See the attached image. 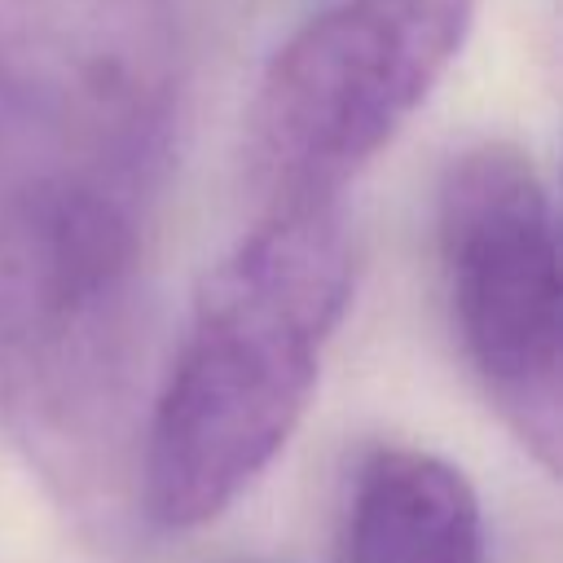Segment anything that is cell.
Instances as JSON below:
<instances>
[{
    "label": "cell",
    "instance_id": "1",
    "mask_svg": "<svg viewBox=\"0 0 563 563\" xmlns=\"http://www.w3.org/2000/svg\"><path fill=\"white\" fill-rule=\"evenodd\" d=\"M136 277L123 180L53 167L0 194V427L48 493L97 528L136 501Z\"/></svg>",
    "mask_w": 563,
    "mask_h": 563
},
{
    "label": "cell",
    "instance_id": "2",
    "mask_svg": "<svg viewBox=\"0 0 563 563\" xmlns=\"http://www.w3.org/2000/svg\"><path fill=\"white\" fill-rule=\"evenodd\" d=\"M347 299L352 242L339 202L264 211L202 277L141 427L136 510L150 523L202 528L273 466Z\"/></svg>",
    "mask_w": 563,
    "mask_h": 563
},
{
    "label": "cell",
    "instance_id": "3",
    "mask_svg": "<svg viewBox=\"0 0 563 563\" xmlns=\"http://www.w3.org/2000/svg\"><path fill=\"white\" fill-rule=\"evenodd\" d=\"M475 0H330L264 66L246 163L268 211L339 189L409 123L471 31Z\"/></svg>",
    "mask_w": 563,
    "mask_h": 563
},
{
    "label": "cell",
    "instance_id": "4",
    "mask_svg": "<svg viewBox=\"0 0 563 563\" xmlns=\"http://www.w3.org/2000/svg\"><path fill=\"white\" fill-rule=\"evenodd\" d=\"M435 251L471 374L510 435L559 471L563 453V286L554 198L528 150L479 141L435 189Z\"/></svg>",
    "mask_w": 563,
    "mask_h": 563
},
{
    "label": "cell",
    "instance_id": "5",
    "mask_svg": "<svg viewBox=\"0 0 563 563\" xmlns=\"http://www.w3.org/2000/svg\"><path fill=\"white\" fill-rule=\"evenodd\" d=\"M339 563H484L471 479L422 449H374L347 484Z\"/></svg>",
    "mask_w": 563,
    "mask_h": 563
},
{
    "label": "cell",
    "instance_id": "6",
    "mask_svg": "<svg viewBox=\"0 0 563 563\" xmlns=\"http://www.w3.org/2000/svg\"><path fill=\"white\" fill-rule=\"evenodd\" d=\"M0 114H4V106H0Z\"/></svg>",
    "mask_w": 563,
    "mask_h": 563
}]
</instances>
